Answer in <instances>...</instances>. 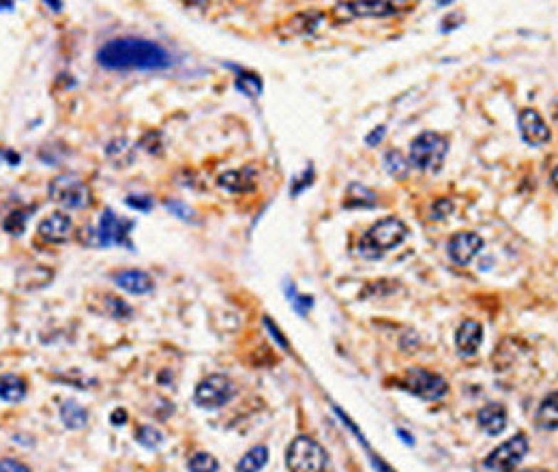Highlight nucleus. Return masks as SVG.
<instances>
[{"instance_id":"f257e3e1","label":"nucleus","mask_w":558,"mask_h":472,"mask_svg":"<svg viewBox=\"0 0 558 472\" xmlns=\"http://www.w3.org/2000/svg\"><path fill=\"white\" fill-rule=\"evenodd\" d=\"M97 63L108 71H159L172 67V56L151 39L118 37L97 50Z\"/></svg>"},{"instance_id":"f03ea898","label":"nucleus","mask_w":558,"mask_h":472,"mask_svg":"<svg viewBox=\"0 0 558 472\" xmlns=\"http://www.w3.org/2000/svg\"><path fill=\"white\" fill-rule=\"evenodd\" d=\"M410 230L400 217H385L376 221L359 241V253L367 260H378L387 251L400 247L408 238Z\"/></svg>"},{"instance_id":"7ed1b4c3","label":"nucleus","mask_w":558,"mask_h":472,"mask_svg":"<svg viewBox=\"0 0 558 472\" xmlns=\"http://www.w3.org/2000/svg\"><path fill=\"white\" fill-rule=\"evenodd\" d=\"M447 153H449V140L442 134L423 131L410 142L408 164L425 174H436L442 170Z\"/></svg>"},{"instance_id":"20e7f679","label":"nucleus","mask_w":558,"mask_h":472,"mask_svg":"<svg viewBox=\"0 0 558 472\" xmlns=\"http://www.w3.org/2000/svg\"><path fill=\"white\" fill-rule=\"evenodd\" d=\"M133 221L131 219H123L118 217L112 209H106L99 217L97 228H88L84 232H88V238H84V243L95 245V247H112V245H121V247H129L133 249V243L129 241V234L133 230Z\"/></svg>"},{"instance_id":"39448f33","label":"nucleus","mask_w":558,"mask_h":472,"mask_svg":"<svg viewBox=\"0 0 558 472\" xmlns=\"http://www.w3.org/2000/svg\"><path fill=\"white\" fill-rule=\"evenodd\" d=\"M286 463L290 472H325L327 453L318 440L297 436L286 451Z\"/></svg>"},{"instance_id":"423d86ee","label":"nucleus","mask_w":558,"mask_h":472,"mask_svg":"<svg viewBox=\"0 0 558 472\" xmlns=\"http://www.w3.org/2000/svg\"><path fill=\"white\" fill-rule=\"evenodd\" d=\"M50 198L61 204L63 209H69V211H78V209H88L93 204V191L86 183H82L80 179L76 176H69V174H61L56 176L50 187Z\"/></svg>"},{"instance_id":"0eeeda50","label":"nucleus","mask_w":558,"mask_h":472,"mask_svg":"<svg viewBox=\"0 0 558 472\" xmlns=\"http://www.w3.org/2000/svg\"><path fill=\"white\" fill-rule=\"evenodd\" d=\"M400 388L412 393L415 397L419 399H425V401H436L440 397H445L449 393V384L442 376L430 371V369H423V367H412L406 371V376L402 380H397Z\"/></svg>"},{"instance_id":"6e6552de","label":"nucleus","mask_w":558,"mask_h":472,"mask_svg":"<svg viewBox=\"0 0 558 472\" xmlns=\"http://www.w3.org/2000/svg\"><path fill=\"white\" fill-rule=\"evenodd\" d=\"M236 393V386L234 382L223 376V373H210L206 376L204 380L198 382L196 386V393H193V399L200 408H206V410H217L221 406H225Z\"/></svg>"},{"instance_id":"1a4fd4ad","label":"nucleus","mask_w":558,"mask_h":472,"mask_svg":"<svg viewBox=\"0 0 558 472\" xmlns=\"http://www.w3.org/2000/svg\"><path fill=\"white\" fill-rule=\"evenodd\" d=\"M528 453V438L524 433H515L500 446H496L485 457V468L492 472H515V468L522 463V459Z\"/></svg>"},{"instance_id":"9d476101","label":"nucleus","mask_w":558,"mask_h":472,"mask_svg":"<svg viewBox=\"0 0 558 472\" xmlns=\"http://www.w3.org/2000/svg\"><path fill=\"white\" fill-rule=\"evenodd\" d=\"M517 127L519 136L528 146H543L552 140V131L543 116L534 108H524L517 114Z\"/></svg>"},{"instance_id":"9b49d317","label":"nucleus","mask_w":558,"mask_h":472,"mask_svg":"<svg viewBox=\"0 0 558 472\" xmlns=\"http://www.w3.org/2000/svg\"><path fill=\"white\" fill-rule=\"evenodd\" d=\"M483 238L477 232H455L447 243V253L453 264L468 266L483 249Z\"/></svg>"},{"instance_id":"f8f14e48","label":"nucleus","mask_w":558,"mask_h":472,"mask_svg":"<svg viewBox=\"0 0 558 472\" xmlns=\"http://www.w3.org/2000/svg\"><path fill=\"white\" fill-rule=\"evenodd\" d=\"M333 14L338 18H389L400 14V5L395 3H344V5H335Z\"/></svg>"},{"instance_id":"ddd939ff","label":"nucleus","mask_w":558,"mask_h":472,"mask_svg":"<svg viewBox=\"0 0 558 472\" xmlns=\"http://www.w3.org/2000/svg\"><path fill=\"white\" fill-rule=\"evenodd\" d=\"M71 230H73V221L65 213H52V215L44 217L37 226L39 236L46 243H54V245L67 243L71 236Z\"/></svg>"},{"instance_id":"4468645a","label":"nucleus","mask_w":558,"mask_h":472,"mask_svg":"<svg viewBox=\"0 0 558 472\" xmlns=\"http://www.w3.org/2000/svg\"><path fill=\"white\" fill-rule=\"evenodd\" d=\"M114 283L129 292V294H136V296H142V294H148L153 292L155 288V281L153 277L146 273V271H138V268H129V271H121L114 275Z\"/></svg>"},{"instance_id":"2eb2a0df","label":"nucleus","mask_w":558,"mask_h":472,"mask_svg":"<svg viewBox=\"0 0 558 472\" xmlns=\"http://www.w3.org/2000/svg\"><path fill=\"white\" fill-rule=\"evenodd\" d=\"M483 341V326L477 320H464L455 331V346L462 354L472 356L477 354Z\"/></svg>"},{"instance_id":"dca6fc26","label":"nucleus","mask_w":558,"mask_h":472,"mask_svg":"<svg viewBox=\"0 0 558 472\" xmlns=\"http://www.w3.org/2000/svg\"><path fill=\"white\" fill-rule=\"evenodd\" d=\"M217 185L223 191H230V194H249V191L255 189V174H253L251 168L230 170V172H223L217 179Z\"/></svg>"},{"instance_id":"f3484780","label":"nucleus","mask_w":558,"mask_h":472,"mask_svg":"<svg viewBox=\"0 0 558 472\" xmlns=\"http://www.w3.org/2000/svg\"><path fill=\"white\" fill-rule=\"evenodd\" d=\"M477 423L479 427L489 433V436H498L504 431L507 427V410L502 403H487L479 410L477 414Z\"/></svg>"},{"instance_id":"a211bd4d","label":"nucleus","mask_w":558,"mask_h":472,"mask_svg":"<svg viewBox=\"0 0 558 472\" xmlns=\"http://www.w3.org/2000/svg\"><path fill=\"white\" fill-rule=\"evenodd\" d=\"M378 204V196L374 189L361 185V183H350L344 196V209H374Z\"/></svg>"},{"instance_id":"6ab92c4d","label":"nucleus","mask_w":558,"mask_h":472,"mask_svg":"<svg viewBox=\"0 0 558 472\" xmlns=\"http://www.w3.org/2000/svg\"><path fill=\"white\" fill-rule=\"evenodd\" d=\"M26 397V380L16 376V373H5L0 376V399L18 403Z\"/></svg>"},{"instance_id":"aec40b11","label":"nucleus","mask_w":558,"mask_h":472,"mask_svg":"<svg viewBox=\"0 0 558 472\" xmlns=\"http://www.w3.org/2000/svg\"><path fill=\"white\" fill-rule=\"evenodd\" d=\"M61 418L65 423V427L69 429H82L88 425V412L76 401V399H67L61 406Z\"/></svg>"},{"instance_id":"412c9836","label":"nucleus","mask_w":558,"mask_h":472,"mask_svg":"<svg viewBox=\"0 0 558 472\" xmlns=\"http://www.w3.org/2000/svg\"><path fill=\"white\" fill-rule=\"evenodd\" d=\"M268 461V448L264 444L251 446L236 463V472H260Z\"/></svg>"},{"instance_id":"4be33fe9","label":"nucleus","mask_w":558,"mask_h":472,"mask_svg":"<svg viewBox=\"0 0 558 472\" xmlns=\"http://www.w3.org/2000/svg\"><path fill=\"white\" fill-rule=\"evenodd\" d=\"M556 421H558V406H556V391H552L539 406L537 410V425L541 429L554 431L556 429Z\"/></svg>"},{"instance_id":"5701e85b","label":"nucleus","mask_w":558,"mask_h":472,"mask_svg":"<svg viewBox=\"0 0 558 472\" xmlns=\"http://www.w3.org/2000/svg\"><path fill=\"white\" fill-rule=\"evenodd\" d=\"M323 20V14L318 11H312V14H297L293 20H288V24L284 29L290 31L288 37H295V35H305V33H312Z\"/></svg>"},{"instance_id":"b1692460","label":"nucleus","mask_w":558,"mask_h":472,"mask_svg":"<svg viewBox=\"0 0 558 472\" xmlns=\"http://www.w3.org/2000/svg\"><path fill=\"white\" fill-rule=\"evenodd\" d=\"M230 69L236 71V89H238L240 93H245L247 97H260V93H262V80H260L258 74L238 69V67H234V65H230Z\"/></svg>"},{"instance_id":"393cba45","label":"nucleus","mask_w":558,"mask_h":472,"mask_svg":"<svg viewBox=\"0 0 558 472\" xmlns=\"http://www.w3.org/2000/svg\"><path fill=\"white\" fill-rule=\"evenodd\" d=\"M382 164H385V170H387L395 181H404V179L408 176V172H410V164H408V159H406L400 151H387Z\"/></svg>"},{"instance_id":"a878e982","label":"nucleus","mask_w":558,"mask_h":472,"mask_svg":"<svg viewBox=\"0 0 558 472\" xmlns=\"http://www.w3.org/2000/svg\"><path fill=\"white\" fill-rule=\"evenodd\" d=\"M189 472H217L219 470V461L215 455L206 453V451H198L189 457L187 461Z\"/></svg>"},{"instance_id":"bb28decb","label":"nucleus","mask_w":558,"mask_h":472,"mask_svg":"<svg viewBox=\"0 0 558 472\" xmlns=\"http://www.w3.org/2000/svg\"><path fill=\"white\" fill-rule=\"evenodd\" d=\"M136 440L146 448H157L163 444V433L159 429H155L153 425H144L136 431Z\"/></svg>"},{"instance_id":"cd10ccee","label":"nucleus","mask_w":558,"mask_h":472,"mask_svg":"<svg viewBox=\"0 0 558 472\" xmlns=\"http://www.w3.org/2000/svg\"><path fill=\"white\" fill-rule=\"evenodd\" d=\"M3 228H5V232H9L14 236H20L26 230V215L22 211H11L5 217V221H3Z\"/></svg>"},{"instance_id":"c85d7f7f","label":"nucleus","mask_w":558,"mask_h":472,"mask_svg":"<svg viewBox=\"0 0 558 472\" xmlns=\"http://www.w3.org/2000/svg\"><path fill=\"white\" fill-rule=\"evenodd\" d=\"M106 298H108V313L114 320H129L133 316V309L123 298H116V296H106Z\"/></svg>"},{"instance_id":"c756f323","label":"nucleus","mask_w":558,"mask_h":472,"mask_svg":"<svg viewBox=\"0 0 558 472\" xmlns=\"http://www.w3.org/2000/svg\"><path fill=\"white\" fill-rule=\"evenodd\" d=\"M166 209L183 221H193V217H196V211L183 200H166Z\"/></svg>"},{"instance_id":"7c9ffc66","label":"nucleus","mask_w":558,"mask_h":472,"mask_svg":"<svg viewBox=\"0 0 558 472\" xmlns=\"http://www.w3.org/2000/svg\"><path fill=\"white\" fill-rule=\"evenodd\" d=\"M312 183H314V168L310 166V168H308V170H305L301 176H297V179L293 181V185H290V196H293V198H297V196H299V194H303V189H305V187H310Z\"/></svg>"},{"instance_id":"2f4dec72","label":"nucleus","mask_w":558,"mask_h":472,"mask_svg":"<svg viewBox=\"0 0 558 472\" xmlns=\"http://www.w3.org/2000/svg\"><path fill=\"white\" fill-rule=\"evenodd\" d=\"M125 204L133 211H140V213H151L153 206H155V200L151 196H127Z\"/></svg>"},{"instance_id":"473e14b6","label":"nucleus","mask_w":558,"mask_h":472,"mask_svg":"<svg viewBox=\"0 0 558 472\" xmlns=\"http://www.w3.org/2000/svg\"><path fill=\"white\" fill-rule=\"evenodd\" d=\"M286 292H288V296H290V303H293V307L301 313V316H305L308 313V309H312L314 307V298L312 296H303V294H297L295 292V288H293V292L286 288Z\"/></svg>"},{"instance_id":"72a5a7b5","label":"nucleus","mask_w":558,"mask_h":472,"mask_svg":"<svg viewBox=\"0 0 558 472\" xmlns=\"http://www.w3.org/2000/svg\"><path fill=\"white\" fill-rule=\"evenodd\" d=\"M453 213V202L449 198H438L432 204V219H445Z\"/></svg>"},{"instance_id":"f704fd0d","label":"nucleus","mask_w":558,"mask_h":472,"mask_svg":"<svg viewBox=\"0 0 558 472\" xmlns=\"http://www.w3.org/2000/svg\"><path fill=\"white\" fill-rule=\"evenodd\" d=\"M0 472H33V470L18 459L5 457V459H0Z\"/></svg>"},{"instance_id":"c9c22d12","label":"nucleus","mask_w":558,"mask_h":472,"mask_svg":"<svg viewBox=\"0 0 558 472\" xmlns=\"http://www.w3.org/2000/svg\"><path fill=\"white\" fill-rule=\"evenodd\" d=\"M264 326L268 328V333L273 335V339L279 343V348H284V350H288L290 346H288V341L284 339V335H282V331H279L273 322H270V318H264Z\"/></svg>"},{"instance_id":"e433bc0d","label":"nucleus","mask_w":558,"mask_h":472,"mask_svg":"<svg viewBox=\"0 0 558 472\" xmlns=\"http://www.w3.org/2000/svg\"><path fill=\"white\" fill-rule=\"evenodd\" d=\"M385 136H387V127H385V125H380V127H376L372 134H367V136H365V144H367V146H378V144L385 140Z\"/></svg>"},{"instance_id":"4c0bfd02","label":"nucleus","mask_w":558,"mask_h":472,"mask_svg":"<svg viewBox=\"0 0 558 472\" xmlns=\"http://www.w3.org/2000/svg\"><path fill=\"white\" fill-rule=\"evenodd\" d=\"M367 453H370V461H372V466H374V468H376L378 472H395V470H393V468H391V466H389V463H387V461H385V459H382L380 455L376 457V455H374L372 451H367Z\"/></svg>"},{"instance_id":"58836bf2","label":"nucleus","mask_w":558,"mask_h":472,"mask_svg":"<svg viewBox=\"0 0 558 472\" xmlns=\"http://www.w3.org/2000/svg\"><path fill=\"white\" fill-rule=\"evenodd\" d=\"M127 418H129V414H127V410H123V408H116L112 414H110V421H112V425H125L127 423Z\"/></svg>"},{"instance_id":"ea45409f","label":"nucleus","mask_w":558,"mask_h":472,"mask_svg":"<svg viewBox=\"0 0 558 472\" xmlns=\"http://www.w3.org/2000/svg\"><path fill=\"white\" fill-rule=\"evenodd\" d=\"M395 433H397V436H400V438H402L406 444H415V440L410 438V433H408V431H404V429H395Z\"/></svg>"},{"instance_id":"a19ab883","label":"nucleus","mask_w":558,"mask_h":472,"mask_svg":"<svg viewBox=\"0 0 558 472\" xmlns=\"http://www.w3.org/2000/svg\"><path fill=\"white\" fill-rule=\"evenodd\" d=\"M50 9H54V11H61L63 9V3H52V0H48V3H46Z\"/></svg>"},{"instance_id":"79ce46f5","label":"nucleus","mask_w":558,"mask_h":472,"mask_svg":"<svg viewBox=\"0 0 558 472\" xmlns=\"http://www.w3.org/2000/svg\"><path fill=\"white\" fill-rule=\"evenodd\" d=\"M16 5L14 3H0V9H3V11H9V9H14Z\"/></svg>"},{"instance_id":"37998d69","label":"nucleus","mask_w":558,"mask_h":472,"mask_svg":"<svg viewBox=\"0 0 558 472\" xmlns=\"http://www.w3.org/2000/svg\"><path fill=\"white\" fill-rule=\"evenodd\" d=\"M519 472H547V470H541V468H534V470H519Z\"/></svg>"}]
</instances>
